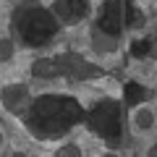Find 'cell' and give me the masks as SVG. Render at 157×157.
I'll return each mask as SVG.
<instances>
[{"label": "cell", "mask_w": 157, "mask_h": 157, "mask_svg": "<svg viewBox=\"0 0 157 157\" xmlns=\"http://www.w3.org/2000/svg\"><path fill=\"white\" fill-rule=\"evenodd\" d=\"M123 97H126V102H128V105H139V102L147 97V92H144V86H141V84L128 81V84L123 86Z\"/></svg>", "instance_id": "6"}, {"label": "cell", "mask_w": 157, "mask_h": 157, "mask_svg": "<svg viewBox=\"0 0 157 157\" xmlns=\"http://www.w3.org/2000/svg\"><path fill=\"white\" fill-rule=\"evenodd\" d=\"M18 34H21V39L26 45L42 47L55 34V18L45 8H26L18 16Z\"/></svg>", "instance_id": "2"}, {"label": "cell", "mask_w": 157, "mask_h": 157, "mask_svg": "<svg viewBox=\"0 0 157 157\" xmlns=\"http://www.w3.org/2000/svg\"><path fill=\"white\" fill-rule=\"evenodd\" d=\"M86 123L102 139H118L121 136V110H118L115 102H100L86 115Z\"/></svg>", "instance_id": "3"}, {"label": "cell", "mask_w": 157, "mask_h": 157, "mask_svg": "<svg viewBox=\"0 0 157 157\" xmlns=\"http://www.w3.org/2000/svg\"><path fill=\"white\" fill-rule=\"evenodd\" d=\"M136 18H139L136 8H134V6H126V24H131V26H134V24H136Z\"/></svg>", "instance_id": "8"}, {"label": "cell", "mask_w": 157, "mask_h": 157, "mask_svg": "<svg viewBox=\"0 0 157 157\" xmlns=\"http://www.w3.org/2000/svg\"><path fill=\"white\" fill-rule=\"evenodd\" d=\"M84 110L76 100L71 97H39L32 105V113H29V126H32L37 134H63L68 131L73 123H81L84 121Z\"/></svg>", "instance_id": "1"}, {"label": "cell", "mask_w": 157, "mask_h": 157, "mask_svg": "<svg viewBox=\"0 0 157 157\" xmlns=\"http://www.w3.org/2000/svg\"><path fill=\"white\" fill-rule=\"evenodd\" d=\"M149 50H152L149 39H136L134 45H131V52H134V58H147V55H149Z\"/></svg>", "instance_id": "7"}, {"label": "cell", "mask_w": 157, "mask_h": 157, "mask_svg": "<svg viewBox=\"0 0 157 157\" xmlns=\"http://www.w3.org/2000/svg\"><path fill=\"white\" fill-rule=\"evenodd\" d=\"M86 11H89V8H86L84 0H58L55 3V13L66 24H78L86 16Z\"/></svg>", "instance_id": "5"}, {"label": "cell", "mask_w": 157, "mask_h": 157, "mask_svg": "<svg viewBox=\"0 0 157 157\" xmlns=\"http://www.w3.org/2000/svg\"><path fill=\"white\" fill-rule=\"evenodd\" d=\"M123 3L121 0H105L100 13V29L105 34H121V26H123Z\"/></svg>", "instance_id": "4"}]
</instances>
